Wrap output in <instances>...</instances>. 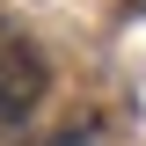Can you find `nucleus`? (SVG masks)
I'll use <instances>...</instances> for the list:
<instances>
[{
	"instance_id": "nucleus-2",
	"label": "nucleus",
	"mask_w": 146,
	"mask_h": 146,
	"mask_svg": "<svg viewBox=\"0 0 146 146\" xmlns=\"http://www.w3.org/2000/svg\"><path fill=\"white\" fill-rule=\"evenodd\" d=\"M51 146H95V139H80V131H58V139H51Z\"/></svg>"
},
{
	"instance_id": "nucleus-1",
	"label": "nucleus",
	"mask_w": 146,
	"mask_h": 146,
	"mask_svg": "<svg viewBox=\"0 0 146 146\" xmlns=\"http://www.w3.org/2000/svg\"><path fill=\"white\" fill-rule=\"evenodd\" d=\"M44 88H51V66H44V51L0 29V124H15V117H29Z\"/></svg>"
}]
</instances>
